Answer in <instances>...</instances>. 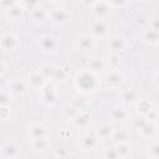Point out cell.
<instances>
[{
  "mask_svg": "<svg viewBox=\"0 0 159 159\" xmlns=\"http://www.w3.org/2000/svg\"><path fill=\"white\" fill-rule=\"evenodd\" d=\"M30 135L31 138H45L47 137V130L42 124H32L30 127Z\"/></svg>",
  "mask_w": 159,
  "mask_h": 159,
  "instance_id": "17",
  "label": "cell"
},
{
  "mask_svg": "<svg viewBox=\"0 0 159 159\" xmlns=\"http://www.w3.org/2000/svg\"><path fill=\"white\" fill-rule=\"evenodd\" d=\"M41 93H42V99L46 104H50L52 106L56 99H57V96H56V91H55V87L53 84L51 83H45L42 87H41Z\"/></svg>",
  "mask_w": 159,
  "mask_h": 159,
  "instance_id": "2",
  "label": "cell"
},
{
  "mask_svg": "<svg viewBox=\"0 0 159 159\" xmlns=\"http://www.w3.org/2000/svg\"><path fill=\"white\" fill-rule=\"evenodd\" d=\"M76 86L84 91V92H92L98 87V77L97 72L92 70H83L76 76Z\"/></svg>",
  "mask_w": 159,
  "mask_h": 159,
  "instance_id": "1",
  "label": "cell"
},
{
  "mask_svg": "<svg viewBox=\"0 0 159 159\" xmlns=\"http://www.w3.org/2000/svg\"><path fill=\"white\" fill-rule=\"evenodd\" d=\"M154 83H155L157 87H159V73H157V75L154 76Z\"/></svg>",
  "mask_w": 159,
  "mask_h": 159,
  "instance_id": "44",
  "label": "cell"
},
{
  "mask_svg": "<svg viewBox=\"0 0 159 159\" xmlns=\"http://www.w3.org/2000/svg\"><path fill=\"white\" fill-rule=\"evenodd\" d=\"M116 149H117L119 157H127L129 154V152H130V145L128 144V142H125V143H117Z\"/></svg>",
  "mask_w": 159,
  "mask_h": 159,
  "instance_id": "25",
  "label": "cell"
},
{
  "mask_svg": "<svg viewBox=\"0 0 159 159\" xmlns=\"http://www.w3.org/2000/svg\"><path fill=\"white\" fill-rule=\"evenodd\" d=\"M77 47L82 51H91L94 45H96V40L93 35H82L78 40H77Z\"/></svg>",
  "mask_w": 159,
  "mask_h": 159,
  "instance_id": "8",
  "label": "cell"
},
{
  "mask_svg": "<svg viewBox=\"0 0 159 159\" xmlns=\"http://www.w3.org/2000/svg\"><path fill=\"white\" fill-rule=\"evenodd\" d=\"M109 116H111V118L113 120L120 122V120H124V119L128 118V112L123 107H113L109 111Z\"/></svg>",
  "mask_w": 159,
  "mask_h": 159,
  "instance_id": "15",
  "label": "cell"
},
{
  "mask_svg": "<svg viewBox=\"0 0 159 159\" xmlns=\"http://www.w3.org/2000/svg\"><path fill=\"white\" fill-rule=\"evenodd\" d=\"M150 27H153V29H155V30H159V19L153 20L152 24H150Z\"/></svg>",
  "mask_w": 159,
  "mask_h": 159,
  "instance_id": "43",
  "label": "cell"
},
{
  "mask_svg": "<svg viewBox=\"0 0 159 159\" xmlns=\"http://www.w3.org/2000/svg\"><path fill=\"white\" fill-rule=\"evenodd\" d=\"M149 152H150V155L152 157H155V158H159V140L157 142H153L149 147Z\"/></svg>",
  "mask_w": 159,
  "mask_h": 159,
  "instance_id": "32",
  "label": "cell"
},
{
  "mask_svg": "<svg viewBox=\"0 0 159 159\" xmlns=\"http://www.w3.org/2000/svg\"><path fill=\"white\" fill-rule=\"evenodd\" d=\"M66 71L61 67H56V71H55V75H53V80H57V81H63L66 80Z\"/></svg>",
  "mask_w": 159,
  "mask_h": 159,
  "instance_id": "31",
  "label": "cell"
},
{
  "mask_svg": "<svg viewBox=\"0 0 159 159\" xmlns=\"http://www.w3.org/2000/svg\"><path fill=\"white\" fill-rule=\"evenodd\" d=\"M45 81H46V78L40 71H36V72H32L31 75H29V83L32 87H42L45 84Z\"/></svg>",
  "mask_w": 159,
  "mask_h": 159,
  "instance_id": "16",
  "label": "cell"
},
{
  "mask_svg": "<svg viewBox=\"0 0 159 159\" xmlns=\"http://www.w3.org/2000/svg\"><path fill=\"white\" fill-rule=\"evenodd\" d=\"M113 128L107 124V123H103V124H99L94 129V133L98 137V139H108V138H112V134H113Z\"/></svg>",
  "mask_w": 159,
  "mask_h": 159,
  "instance_id": "12",
  "label": "cell"
},
{
  "mask_svg": "<svg viewBox=\"0 0 159 159\" xmlns=\"http://www.w3.org/2000/svg\"><path fill=\"white\" fill-rule=\"evenodd\" d=\"M149 122H155V119H157V117H158V114H157V112L154 111V109H150L145 116H144Z\"/></svg>",
  "mask_w": 159,
  "mask_h": 159,
  "instance_id": "40",
  "label": "cell"
},
{
  "mask_svg": "<svg viewBox=\"0 0 159 159\" xmlns=\"http://www.w3.org/2000/svg\"><path fill=\"white\" fill-rule=\"evenodd\" d=\"M91 30H92V35L94 37H103L108 32V25L102 19H98L92 24Z\"/></svg>",
  "mask_w": 159,
  "mask_h": 159,
  "instance_id": "9",
  "label": "cell"
},
{
  "mask_svg": "<svg viewBox=\"0 0 159 159\" xmlns=\"http://www.w3.org/2000/svg\"><path fill=\"white\" fill-rule=\"evenodd\" d=\"M104 157L109 158V159H114V158H118L119 155H118V152H117L116 147H113V148H107L104 150Z\"/></svg>",
  "mask_w": 159,
  "mask_h": 159,
  "instance_id": "35",
  "label": "cell"
},
{
  "mask_svg": "<svg viewBox=\"0 0 159 159\" xmlns=\"http://www.w3.org/2000/svg\"><path fill=\"white\" fill-rule=\"evenodd\" d=\"M48 17L57 25H63L70 20V14L65 9H53L48 12Z\"/></svg>",
  "mask_w": 159,
  "mask_h": 159,
  "instance_id": "5",
  "label": "cell"
},
{
  "mask_svg": "<svg viewBox=\"0 0 159 159\" xmlns=\"http://www.w3.org/2000/svg\"><path fill=\"white\" fill-rule=\"evenodd\" d=\"M78 112H80V111H78L77 108H75L72 104H68V106L65 108V114H66L67 117H71V118H75Z\"/></svg>",
  "mask_w": 159,
  "mask_h": 159,
  "instance_id": "33",
  "label": "cell"
},
{
  "mask_svg": "<svg viewBox=\"0 0 159 159\" xmlns=\"http://www.w3.org/2000/svg\"><path fill=\"white\" fill-rule=\"evenodd\" d=\"M103 68H104V61L102 58H93L89 62V70H92L94 72L102 71Z\"/></svg>",
  "mask_w": 159,
  "mask_h": 159,
  "instance_id": "27",
  "label": "cell"
},
{
  "mask_svg": "<svg viewBox=\"0 0 159 159\" xmlns=\"http://www.w3.org/2000/svg\"><path fill=\"white\" fill-rule=\"evenodd\" d=\"M4 72H5V63L1 62V75H4Z\"/></svg>",
  "mask_w": 159,
  "mask_h": 159,
  "instance_id": "45",
  "label": "cell"
},
{
  "mask_svg": "<svg viewBox=\"0 0 159 159\" xmlns=\"http://www.w3.org/2000/svg\"><path fill=\"white\" fill-rule=\"evenodd\" d=\"M17 4V0H1V7L6 11V10H9L10 7H12V6H15Z\"/></svg>",
  "mask_w": 159,
  "mask_h": 159,
  "instance_id": "38",
  "label": "cell"
},
{
  "mask_svg": "<svg viewBox=\"0 0 159 159\" xmlns=\"http://www.w3.org/2000/svg\"><path fill=\"white\" fill-rule=\"evenodd\" d=\"M122 98H123L125 102H134V101L137 99V92L133 91V89H127V91L123 92Z\"/></svg>",
  "mask_w": 159,
  "mask_h": 159,
  "instance_id": "29",
  "label": "cell"
},
{
  "mask_svg": "<svg viewBox=\"0 0 159 159\" xmlns=\"http://www.w3.org/2000/svg\"><path fill=\"white\" fill-rule=\"evenodd\" d=\"M97 143H98V137L92 133H86L81 137L80 139V145L83 150H93L96 147H97Z\"/></svg>",
  "mask_w": 159,
  "mask_h": 159,
  "instance_id": "4",
  "label": "cell"
},
{
  "mask_svg": "<svg viewBox=\"0 0 159 159\" xmlns=\"http://www.w3.org/2000/svg\"><path fill=\"white\" fill-rule=\"evenodd\" d=\"M91 122V116L87 113V112H83V111H80L77 113V116L75 117V123L77 127H87Z\"/></svg>",
  "mask_w": 159,
  "mask_h": 159,
  "instance_id": "18",
  "label": "cell"
},
{
  "mask_svg": "<svg viewBox=\"0 0 159 159\" xmlns=\"http://www.w3.org/2000/svg\"><path fill=\"white\" fill-rule=\"evenodd\" d=\"M157 132L159 133V124H158V127H157Z\"/></svg>",
  "mask_w": 159,
  "mask_h": 159,
  "instance_id": "47",
  "label": "cell"
},
{
  "mask_svg": "<svg viewBox=\"0 0 159 159\" xmlns=\"http://www.w3.org/2000/svg\"><path fill=\"white\" fill-rule=\"evenodd\" d=\"M130 138V134L124 130V129H116L113 130V134H112V139L116 142V143H125L128 142Z\"/></svg>",
  "mask_w": 159,
  "mask_h": 159,
  "instance_id": "19",
  "label": "cell"
},
{
  "mask_svg": "<svg viewBox=\"0 0 159 159\" xmlns=\"http://www.w3.org/2000/svg\"><path fill=\"white\" fill-rule=\"evenodd\" d=\"M123 83V75L119 71H112L107 76V84L111 87H118Z\"/></svg>",
  "mask_w": 159,
  "mask_h": 159,
  "instance_id": "13",
  "label": "cell"
},
{
  "mask_svg": "<svg viewBox=\"0 0 159 159\" xmlns=\"http://www.w3.org/2000/svg\"><path fill=\"white\" fill-rule=\"evenodd\" d=\"M144 37L149 43H157L159 42V30H155L153 27H149L144 32Z\"/></svg>",
  "mask_w": 159,
  "mask_h": 159,
  "instance_id": "22",
  "label": "cell"
},
{
  "mask_svg": "<svg viewBox=\"0 0 159 159\" xmlns=\"http://www.w3.org/2000/svg\"><path fill=\"white\" fill-rule=\"evenodd\" d=\"M125 46H127L125 40L123 37H120V36L112 37L111 41H109V43H108V47L111 48V51L113 53H119V52L124 51L125 50Z\"/></svg>",
  "mask_w": 159,
  "mask_h": 159,
  "instance_id": "10",
  "label": "cell"
},
{
  "mask_svg": "<svg viewBox=\"0 0 159 159\" xmlns=\"http://www.w3.org/2000/svg\"><path fill=\"white\" fill-rule=\"evenodd\" d=\"M20 153H21V148L14 142L6 143L1 149V157L2 158H16L20 155Z\"/></svg>",
  "mask_w": 159,
  "mask_h": 159,
  "instance_id": "6",
  "label": "cell"
},
{
  "mask_svg": "<svg viewBox=\"0 0 159 159\" xmlns=\"http://www.w3.org/2000/svg\"><path fill=\"white\" fill-rule=\"evenodd\" d=\"M51 1H53V2H58V1H62V0H51Z\"/></svg>",
  "mask_w": 159,
  "mask_h": 159,
  "instance_id": "46",
  "label": "cell"
},
{
  "mask_svg": "<svg viewBox=\"0 0 159 159\" xmlns=\"http://www.w3.org/2000/svg\"><path fill=\"white\" fill-rule=\"evenodd\" d=\"M127 1L128 0H108V4L114 7H120V6H124L127 4Z\"/></svg>",
  "mask_w": 159,
  "mask_h": 159,
  "instance_id": "39",
  "label": "cell"
},
{
  "mask_svg": "<svg viewBox=\"0 0 159 159\" xmlns=\"http://www.w3.org/2000/svg\"><path fill=\"white\" fill-rule=\"evenodd\" d=\"M109 9H111V5H109L108 2L99 1V2H97L96 5H93V15H94L97 19H103V17L108 16Z\"/></svg>",
  "mask_w": 159,
  "mask_h": 159,
  "instance_id": "11",
  "label": "cell"
},
{
  "mask_svg": "<svg viewBox=\"0 0 159 159\" xmlns=\"http://www.w3.org/2000/svg\"><path fill=\"white\" fill-rule=\"evenodd\" d=\"M7 109H9V108H7L5 104H1V118H2V119H6V118L9 117V116L6 114Z\"/></svg>",
  "mask_w": 159,
  "mask_h": 159,
  "instance_id": "41",
  "label": "cell"
},
{
  "mask_svg": "<svg viewBox=\"0 0 159 159\" xmlns=\"http://www.w3.org/2000/svg\"><path fill=\"white\" fill-rule=\"evenodd\" d=\"M70 104H72V106H73L75 108H77L78 111L83 109V107H84V102H83V99H81V98H72V101H71Z\"/></svg>",
  "mask_w": 159,
  "mask_h": 159,
  "instance_id": "37",
  "label": "cell"
},
{
  "mask_svg": "<svg viewBox=\"0 0 159 159\" xmlns=\"http://www.w3.org/2000/svg\"><path fill=\"white\" fill-rule=\"evenodd\" d=\"M9 89L14 94H24L27 89V83L21 80H16L9 84Z\"/></svg>",
  "mask_w": 159,
  "mask_h": 159,
  "instance_id": "14",
  "label": "cell"
},
{
  "mask_svg": "<svg viewBox=\"0 0 159 159\" xmlns=\"http://www.w3.org/2000/svg\"><path fill=\"white\" fill-rule=\"evenodd\" d=\"M55 71H56V67L52 66V65H43L40 68V72L45 76V78H53Z\"/></svg>",
  "mask_w": 159,
  "mask_h": 159,
  "instance_id": "26",
  "label": "cell"
},
{
  "mask_svg": "<svg viewBox=\"0 0 159 159\" xmlns=\"http://www.w3.org/2000/svg\"><path fill=\"white\" fill-rule=\"evenodd\" d=\"M31 144L35 150H45L48 147V140L46 137L45 138H34Z\"/></svg>",
  "mask_w": 159,
  "mask_h": 159,
  "instance_id": "24",
  "label": "cell"
},
{
  "mask_svg": "<svg viewBox=\"0 0 159 159\" xmlns=\"http://www.w3.org/2000/svg\"><path fill=\"white\" fill-rule=\"evenodd\" d=\"M19 46V40L12 34H4L1 36V47L5 51H14Z\"/></svg>",
  "mask_w": 159,
  "mask_h": 159,
  "instance_id": "7",
  "label": "cell"
},
{
  "mask_svg": "<svg viewBox=\"0 0 159 159\" xmlns=\"http://www.w3.org/2000/svg\"><path fill=\"white\" fill-rule=\"evenodd\" d=\"M39 46L43 52H52L55 51L57 42L56 39L51 35H42L39 37Z\"/></svg>",
  "mask_w": 159,
  "mask_h": 159,
  "instance_id": "3",
  "label": "cell"
},
{
  "mask_svg": "<svg viewBox=\"0 0 159 159\" xmlns=\"http://www.w3.org/2000/svg\"><path fill=\"white\" fill-rule=\"evenodd\" d=\"M40 5V0H22V6L27 10H32Z\"/></svg>",
  "mask_w": 159,
  "mask_h": 159,
  "instance_id": "30",
  "label": "cell"
},
{
  "mask_svg": "<svg viewBox=\"0 0 159 159\" xmlns=\"http://www.w3.org/2000/svg\"><path fill=\"white\" fill-rule=\"evenodd\" d=\"M101 0H82V2L84 4V5H87V6H93V5H96L97 2H99Z\"/></svg>",
  "mask_w": 159,
  "mask_h": 159,
  "instance_id": "42",
  "label": "cell"
},
{
  "mask_svg": "<svg viewBox=\"0 0 159 159\" xmlns=\"http://www.w3.org/2000/svg\"><path fill=\"white\" fill-rule=\"evenodd\" d=\"M0 101H1V104H6L9 101H10V89H5L4 87L1 88V93H0Z\"/></svg>",
  "mask_w": 159,
  "mask_h": 159,
  "instance_id": "34",
  "label": "cell"
},
{
  "mask_svg": "<svg viewBox=\"0 0 159 159\" xmlns=\"http://www.w3.org/2000/svg\"><path fill=\"white\" fill-rule=\"evenodd\" d=\"M120 63V57H119V53H113L111 57H109V65L113 67V68H117Z\"/></svg>",
  "mask_w": 159,
  "mask_h": 159,
  "instance_id": "36",
  "label": "cell"
},
{
  "mask_svg": "<svg viewBox=\"0 0 159 159\" xmlns=\"http://www.w3.org/2000/svg\"><path fill=\"white\" fill-rule=\"evenodd\" d=\"M150 109H152L150 102H148V101H140V102L138 103V112H139L142 116H145Z\"/></svg>",
  "mask_w": 159,
  "mask_h": 159,
  "instance_id": "28",
  "label": "cell"
},
{
  "mask_svg": "<svg viewBox=\"0 0 159 159\" xmlns=\"http://www.w3.org/2000/svg\"><path fill=\"white\" fill-rule=\"evenodd\" d=\"M47 16H48V14L46 12V10L42 9V7H40V6L30 10V17L34 21H43Z\"/></svg>",
  "mask_w": 159,
  "mask_h": 159,
  "instance_id": "21",
  "label": "cell"
},
{
  "mask_svg": "<svg viewBox=\"0 0 159 159\" xmlns=\"http://www.w3.org/2000/svg\"><path fill=\"white\" fill-rule=\"evenodd\" d=\"M24 10H25V7H24L22 5L16 4L15 6H12V7H10L9 10H6V15H7L11 20H17V19H20V17L22 16Z\"/></svg>",
  "mask_w": 159,
  "mask_h": 159,
  "instance_id": "20",
  "label": "cell"
},
{
  "mask_svg": "<svg viewBox=\"0 0 159 159\" xmlns=\"http://www.w3.org/2000/svg\"><path fill=\"white\" fill-rule=\"evenodd\" d=\"M140 134L144 135V137H152L155 132H157V127L154 125V122H149L147 120V123L139 129Z\"/></svg>",
  "mask_w": 159,
  "mask_h": 159,
  "instance_id": "23",
  "label": "cell"
}]
</instances>
